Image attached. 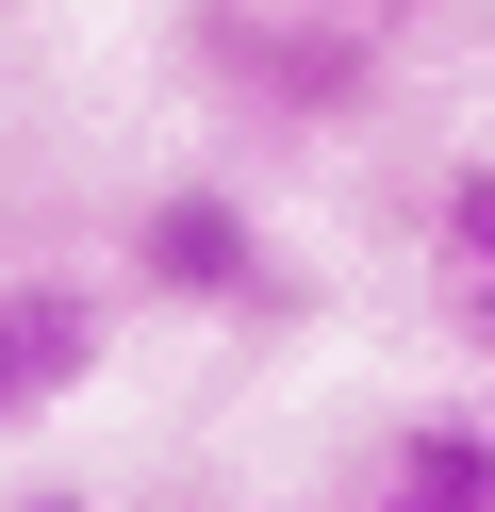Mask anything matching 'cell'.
<instances>
[{
  "label": "cell",
  "mask_w": 495,
  "mask_h": 512,
  "mask_svg": "<svg viewBox=\"0 0 495 512\" xmlns=\"http://www.w3.org/2000/svg\"><path fill=\"white\" fill-rule=\"evenodd\" d=\"M198 67H215L248 116L314 133V116H347V100H363V67H380V17H281V0H198Z\"/></svg>",
  "instance_id": "6da1fadb"
},
{
  "label": "cell",
  "mask_w": 495,
  "mask_h": 512,
  "mask_svg": "<svg viewBox=\"0 0 495 512\" xmlns=\"http://www.w3.org/2000/svg\"><path fill=\"white\" fill-rule=\"evenodd\" d=\"M132 281L182 314H264L281 298V248H264V215L231 199V182H165L149 215H132Z\"/></svg>",
  "instance_id": "7a4b0ae2"
},
{
  "label": "cell",
  "mask_w": 495,
  "mask_h": 512,
  "mask_svg": "<svg viewBox=\"0 0 495 512\" xmlns=\"http://www.w3.org/2000/svg\"><path fill=\"white\" fill-rule=\"evenodd\" d=\"M99 380V298L83 281H0V430H50Z\"/></svg>",
  "instance_id": "3957f363"
},
{
  "label": "cell",
  "mask_w": 495,
  "mask_h": 512,
  "mask_svg": "<svg viewBox=\"0 0 495 512\" xmlns=\"http://www.w3.org/2000/svg\"><path fill=\"white\" fill-rule=\"evenodd\" d=\"M380 496L396 512H495V380L396 413V430H380Z\"/></svg>",
  "instance_id": "277c9868"
},
{
  "label": "cell",
  "mask_w": 495,
  "mask_h": 512,
  "mask_svg": "<svg viewBox=\"0 0 495 512\" xmlns=\"http://www.w3.org/2000/svg\"><path fill=\"white\" fill-rule=\"evenodd\" d=\"M429 314L462 364H495V149L429 182Z\"/></svg>",
  "instance_id": "5b68a950"
}]
</instances>
